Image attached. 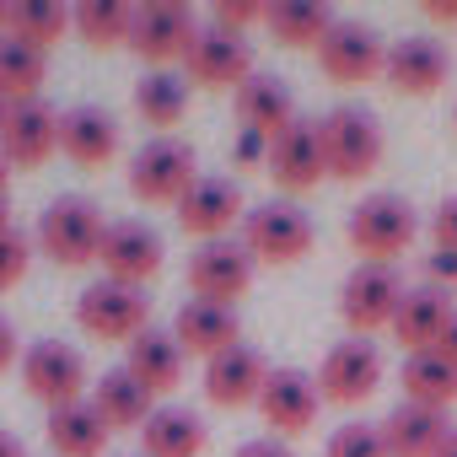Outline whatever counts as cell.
Returning <instances> with one entry per match:
<instances>
[{
    "label": "cell",
    "instance_id": "35",
    "mask_svg": "<svg viewBox=\"0 0 457 457\" xmlns=\"http://www.w3.org/2000/svg\"><path fill=\"white\" fill-rule=\"evenodd\" d=\"M65 28H71V6H65V0H12V28H6L12 38H22V44L49 54V44L65 38Z\"/></svg>",
    "mask_w": 457,
    "mask_h": 457
},
{
    "label": "cell",
    "instance_id": "16",
    "mask_svg": "<svg viewBox=\"0 0 457 457\" xmlns=\"http://www.w3.org/2000/svg\"><path fill=\"white\" fill-rule=\"evenodd\" d=\"M183 76H188V87H243L253 76V44L243 33L199 28L183 54Z\"/></svg>",
    "mask_w": 457,
    "mask_h": 457
},
{
    "label": "cell",
    "instance_id": "32",
    "mask_svg": "<svg viewBox=\"0 0 457 457\" xmlns=\"http://www.w3.org/2000/svg\"><path fill=\"white\" fill-rule=\"evenodd\" d=\"M135 113L151 129H178L183 113H188V76H178V71H145L135 81Z\"/></svg>",
    "mask_w": 457,
    "mask_h": 457
},
{
    "label": "cell",
    "instance_id": "31",
    "mask_svg": "<svg viewBox=\"0 0 457 457\" xmlns=\"http://www.w3.org/2000/svg\"><path fill=\"white\" fill-rule=\"evenodd\" d=\"M54 457H103L108 446V425L92 403H65V409H49V425H44Z\"/></svg>",
    "mask_w": 457,
    "mask_h": 457
},
{
    "label": "cell",
    "instance_id": "48",
    "mask_svg": "<svg viewBox=\"0 0 457 457\" xmlns=\"http://www.w3.org/2000/svg\"><path fill=\"white\" fill-rule=\"evenodd\" d=\"M6 183H12V162H6V151H0V194H6Z\"/></svg>",
    "mask_w": 457,
    "mask_h": 457
},
{
    "label": "cell",
    "instance_id": "30",
    "mask_svg": "<svg viewBox=\"0 0 457 457\" xmlns=\"http://www.w3.org/2000/svg\"><path fill=\"white\" fill-rule=\"evenodd\" d=\"M398 382H403V403H420V409H436V414H446L457 403V366L441 361L436 350L403 355Z\"/></svg>",
    "mask_w": 457,
    "mask_h": 457
},
{
    "label": "cell",
    "instance_id": "38",
    "mask_svg": "<svg viewBox=\"0 0 457 457\" xmlns=\"http://www.w3.org/2000/svg\"><path fill=\"white\" fill-rule=\"evenodd\" d=\"M264 0H215V12H210V28L220 33H248L253 22H264Z\"/></svg>",
    "mask_w": 457,
    "mask_h": 457
},
{
    "label": "cell",
    "instance_id": "50",
    "mask_svg": "<svg viewBox=\"0 0 457 457\" xmlns=\"http://www.w3.org/2000/svg\"><path fill=\"white\" fill-rule=\"evenodd\" d=\"M12 28V0H0V33Z\"/></svg>",
    "mask_w": 457,
    "mask_h": 457
},
{
    "label": "cell",
    "instance_id": "14",
    "mask_svg": "<svg viewBox=\"0 0 457 457\" xmlns=\"http://www.w3.org/2000/svg\"><path fill=\"white\" fill-rule=\"evenodd\" d=\"M253 253L237 243V237H220V243H199L194 259H188V291L199 302H220L232 307L248 286H253Z\"/></svg>",
    "mask_w": 457,
    "mask_h": 457
},
{
    "label": "cell",
    "instance_id": "36",
    "mask_svg": "<svg viewBox=\"0 0 457 457\" xmlns=\"http://www.w3.org/2000/svg\"><path fill=\"white\" fill-rule=\"evenodd\" d=\"M323 457H387L382 425H366V420H345V425L328 436Z\"/></svg>",
    "mask_w": 457,
    "mask_h": 457
},
{
    "label": "cell",
    "instance_id": "3",
    "mask_svg": "<svg viewBox=\"0 0 457 457\" xmlns=\"http://www.w3.org/2000/svg\"><path fill=\"white\" fill-rule=\"evenodd\" d=\"M103 232H108V220H103V210H97L87 194H65V199H54V204L38 215V248H44L60 270L97 264Z\"/></svg>",
    "mask_w": 457,
    "mask_h": 457
},
{
    "label": "cell",
    "instance_id": "45",
    "mask_svg": "<svg viewBox=\"0 0 457 457\" xmlns=\"http://www.w3.org/2000/svg\"><path fill=\"white\" fill-rule=\"evenodd\" d=\"M425 12H430L436 22H457V0H425Z\"/></svg>",
    "mask_w": 457,
    "mask_h": 457
},
{
    "label": "cell",
    "instance_id": "21",
    "mask_svg": "<svg viewBox=\"0 0 457 457\" xmlns=\"http://www.w3.org/2000/svg\"><path fill=\"white\" fill-rule=\"evenodd\" d=\"M172 339L183 345V355H204V361H215L220 350L243 345V323H237L232 307L199 302V296H194V302L178 307V318H172Z\"/></svg>",
    "mask_w": 457,
    "mask_h": 457
},
{
    "label": "cell",
    "instance_id": "37",
    "mask_svg": "<svg viewBox=\"0 0 457 457\" xmlns=\"http://www.w3.org/2000/svg\"><path fill=\"white\" fill-rule=\"evenodd\" d=\"M28 264H33V243L17 232V226H12V232H0V291H12L28 275Z\"/></svg>",
    "mask_w": 457,
    "mask_h": 457
},
{
    "label": "cell",
    "instance_id": "29",
    "mask_svg": "<svg viewBox=\"0 0 457 457\" xmlns=\"http://www.w3.org/2000/svg\"><path fill=\"white\" fill-rule=\"evenodd\" d=\"M97 414H103V425L108 430H140L156 409H151V393L119 366V371H103L97 382H92V398H87Z\"/></svg>",
    "mask_w": 457,
    "mask_h": 457
},
{
    "label": "cell",
    "instance_id": "2",
    "mask_svg": "<svg viewBox=\"0 0 457 457\" xmlns=\"http://www.w3.org/2000/svg\"><path fill=\"white\" fill-rule=\"evenodd\" d=\"M318 243V226L296 199H264L243 215V248L259 264H296Z\"/></svg>",
    "mask_w": 457,
    "mask_h": 457
},
{
    "label": "cell",
    "instance_id": "5",
    "mask_svg": "<svg viewBox=\"0 0 457 457\" xmlns=\"http://www.w3.org/2000/svg\"><path fill=\"white\" fill-rule=\"evenodd\" d=\"M199 178L194 145L178 135H151L135 156H129V194L145 204H178Z\"/></svg>",
    "mask_w": 457,
    "mask_h": 457
},
{
    "label": "cell",
    "instance_id": "23",
    "mask_svg": "<svg viewBox=\"0 0 457 457\" xmlns=\"http://www.w3.org/2000/svg\"><path fill=\"white\" fill-rule=\"evenodd\" d=\"M452 318H457L452 296H446L441 286H420V291H409V296H403V307H398V318H393V339H398L409 355L436 350V339L446 334V323H452Z\"/></svg>",
    "mask_w": 457,
    "mask_h": 457
},
{
    "label": "cell",
    "instance_id": "15",
    "mask_svg": "<svg viewBox=\"0 0 457 457\" xmlns=\"http://www.w3.org/2000/svg\"><path fill=\"white\" fill-rule=\"evenodd\" d=\"M162 237L151 232L145 220H108L103 232V248H97V264H103V280H119V286H140L162 275Z\"/></svg>",
    "mask_w": 457,
    "mask_h": 457
},
{
    "label": "cell",
    "instance_id": "40",
    "mask_svg": "<svg viewBox=\"0 0 457 457\" xmlns=\"http://www.w3.org/2000/svg\"><path fill=\"white\" fill-rule=\"evenodd\" d=\"M264 156H270V135L243 129V135H237V145H232V162H237V167H264Z\"/></svg>",
    "mask_w": 457,
    "mask_h": 457
},
{
    "label": "cell",
    "instance_id": "24",
    "mask_svg": "<svg viewBox=\"0 0 457 457\" xmlns=\"http://www.w3.org/2000/svg\"><path fill=\"white\" fill-rule=\"evenodd\" d=\"M183 345L172 339V334H162V328H145L140 339H129L124 345V371L156 398V393H172L178 382H183Z\"/></svg>",
    "mask_w": 457,
    "mask_h": 457
},
{
    "label": "cell",
    "instance_id": "6",
    "mask_svg": "<svg viewBox=\"0 0 457 457\" xmlns=\"http://www.w3.org/2000/svg\"><path fill=\"white\" fill-rule=\"evenodd\" d=\"M409 286L393 264H355L339 286V318L350 323L355 339H371L377 328H393Z\"/></svg>",
    "mask_w": 457,
    "mask_h": 457
},
{
    "label": "cell",
    "instance_id": "8",
    "mask_svg": "<svg viewBox=\"0 0 457 457\" xmlns=\"http://www.w3.org/2000/svg\"><path fill=\"white\" fill-rule=\"evenodd\" d=\"M22 387L49 409L87 403V393H92L87 355L76 345H65V339H38V345L22 350Z\"/></svg>",
    "mask_w": 457,
    "mask_h": 457
},
{
    "label": "cell",
    "instance_id": "11",
    "mask_svg": "<svg viewBox=\"0 0 457 457\" xmlns=\"http://www.w3.org/2000/svg\"><path fill=\"white\" fill-rule=\"evenodd\" d=\"M318 65H323L328 81H339V87H361V81L382 76V65H387V44H382V33H377L371 22H361V17H339V22L328 28L323 49H318Z\"/></svg>",
    "mask_w": 457,
    "mask_h": 457
},
{
    "label": "cell",
    "instance_id": "28",
    "mask_svg": "<svg viewBox=\"0 0 457 457\" xmlns=\"http://www.w3.org/2000/svg\"><path fill=\"white\" fill-rule=\"evenodd\" d=\"M334 22L339 17H334L328 0H270V12H264L270 38L286 44V49H323Z\"/></svg>",
    "mask_w": 457,
    "mask_h": 457
},
{
    "label": "cell",
    "instance_id": "41",
    "mask_svg": "<svg viewBox=\"0 0 457 457\" xmlns=\"http://www.w3.org/2000/svg\"><path fill=\"white\" fill-rule=\"evenodd\" d=\"M232 457H296V452H291L280 436H259V441H243Z\"/></svg>",
    "mask_w": 457,
    "mask_h": 457
},
{
    "label": "cell",
    "instance_id": "18",
    "mask_svg": "<svg viewBox=\"0 0 457 457\" xmlns=\"http://www.w3.org/2000/svg\"><path fill=\"white\" fill-rule=\"evenodd\" d=\"M0 151H6L12 167H44L60 151V108L44 97L12 103L6 124H0Z\"/></svg>",
    "mask_w": 457,
    "mask_h": 457
},
{
    "label": "cell",
    "instance_id": "47",
    "mask_svg": "<svg viewBox=\"0 0 457 457\" xmlns=\"http://www.w3.org/2000/svg\"><path fill=\"white\" fill-rule=\"evenodd\" d=\"M0 232H12V199L0 194Z\"/></svg>",
    "mask_w": 457,
    "mask_h": 457
},
{
    "label": "cell",
    "instance_id": "22",
    "mask_svg": "<svg viewBox=\"0 0 457 457\" xmlns=\"http://www.w3.org/2000/svg\"><path fill=\"white\" fill-rule=\"evenodd\" d=\"M60 151L76 167H108L119 156V119L97 103H81V108L60 113Z\"/></svg>",
    "mask_w": 457,
    "mask_h": 457
},
{
    "label": "cell",
    "instance_id": "43",
    "mask_svg": "<svg viewBox=\"0 0 457 457\" xmlns=\"http://www.w3.org/2000/svg\"><path fill=\"white\" fill-rule=\"evenodd\" d=\"M17 355H22V345H17V323L0 312V371H12V366H17Z\"/></svg>",
    "mask_w": 457,
    "mask_h": 457
},
{
    "label": "cell",
    "instance_id": "17",
    "mask_svg": "<svg viewBox=\"0 0 457 457\" xmlns=\"http://www.w3.org/2000/svg\"><path fill=\"white\" fill-rule=\"evenodd\" d=\"M382 76H387V87L403 92V97H430V92H441V81L452 76V54H446V44L430 38V33H403V38L387 44Z\"/></svg>",
    "mask_w": 457,
    "mask_h": 457
},
{
    "label": "cell",
    "instance_id": "13",
    "mask_svg": "<svg viewBox=\"0 0 457 457\" xmlns=\"http://www.w3.org/2000/svg\"><path fill=\"white\" fill-rule=\"evenodd\" d=\"M382 350L371 345V339H339L328 355H323V366L312 371L318 377V393H323V403H366L377 387H382Z\"/></svg>",
    "mask_w": 457,
    "mask_h": 457
},
{
    "label": "cell",
    "instance_id": "10",
    "mask_svg": "<svg viewBox=\"0 0 457 457\" xmlns=\"http://www.w3.org/2000/svg\"><path fill=\"white\" fill-rule=\"evenodd\" d=\"M199 22L183 0H145L135 6V28H129V49L151 65V71H172V60L188 54Z\"/></svg>",
    "mask_w": 457,
    "mask_h": 457
},
{
    "label": "cell",
    "instance_id": "1",
    "mask_svg": "<svg viewBox=\"0 0 457 457\" xmlns=\"http://www.w3.org/2000/svg\"><path fill=\"white\" fill-rule=\"evenodd\" d=\"M414 232H420L414 204L403 194H387V188L382 194H366L350 210V220H345V237L361 253V264H393L398 253H409Z\"/></svg>",
    "mask_w": 457,
    "mask_h": 457
},
{
    "label": "cell",
    "instance_id": "12",
    "mask_svg": "<svg viewBox=\"0 0 457 457\" xmlns=\"http://www.w3.org/2000/svg\"><path fill=\"white\" fill-rule=\"evenodd\" d=\"M172 210H178V226H183L188 237H199V243H220V237L248 215V210H243V188L226 178V172H199L194 188H188Z\"/></svg>",
    "mask_w": 457,
    "mask_h": 457
},
{
    "label": "cell",
    "instance_id": "51",
    "mask_svg": "<svg viewBox=\"0 0 457 457\" xmlns=\"http://www.w3.org/2000/svg\"><path fill=\"white\" fill-rule=\"evenodd\" d=\"M6 108H12V103H6V97H0V124H6Z\"/></svg>",
    "mask_w": 457,
    "mask_h": 457
},
{
    "label": "cell",
    "instance_id": "44",
    "mask_svg": "<svg viewBox=\"0 0 457 457\" xmlns=\"http://www.w3.org/2000/svg\"><path fill=\"white\" fill-rule=\"evenodd\" d=\"M436 355H441V361H452V366H457V318H452V323H446V334H441V339H436Z\"/></svg>",
    "mask_w": 457,
    "mask_h": 457
},
{
    "label": "cell",
    "instance_id": "34",
    "mask_svg": "<svg viewBox=\"0 0 457 457\" xmlns=\"http://www.w3.org/2000/svg\"><path fill=\"white\" fill-rule=\"evenodd\" d=\"M71 28L92 44V49H129V28H135V6L129 0H81L71 6Z\"/></svg>",
    "mask_w": 457,
    "mask_h": 457
},
{
    "label": "cell",
    "instance_id": "25",
    "mask_svg": "<svg viewBox=\"0 0 457 457\" xmlns=\"http://www.w3.org/2000/svg\"><path fill=\"white\" fill-rule=\"evenodd\" d=\"M204 446H210V425L183 403H162L140 425V457H199Z\"/></svg>",
    "mask_w": 457,
    "mask_h": 457
},
{
    "label": "cell",
    "instance_id": "33",
    "mask_svg": "<svg viewBox=\"0 0 457 457\" xmlns=\"http://www.w3.org/2000/svg\"><path fill=\"white\" fill-rule=\"evenodd\" d=\"M44 76H49V54L0 33V97L6 103H28V97H44Z\"/></svg>",
    "mask_w": 457,
    "mask_h": 457
},
{
    "label": "cell",
    "instance_id": "27",
    "mask_svg": "<svg viewBox=\"0 0 457 457\" xmlns=\"http://www.w3.org/2000/svg\"><path fill=\"white\" fill-rule=\"evenodd\" d=\"M446 436H452L446 414L420 409V403H393V409H387V420H382L387 457H436Z\"/></svg>",
    "mask_w": 457,
    "mask_h": 457
},
{
    "label": "cell",
    "instance_id": "42",
    "mask_svg": "<svg viewBox=\"0 0 457 457\" xmlns=\"http://www.w3.org/2000/svg\"><path fill=\"white\" fill-rule=\"evenodd\" d=\"M430 286H457V253H446V248H436L430 253Z\"/></svg>",
    "mask_w": 457,
    "mask_h": 457
},
{
    "label": "cell",
    "instance_id": "9",
    "mask_svg": "<svg viewBox=\"0 0 457 457\" xmlns=\"http://www.w3.org/2000/svg\"><path fill=\"white\" fill-rule=\"evenodd\" d=\"M264 172L275 178L280 194H307L323 183L328 156H323V124L318 119H291L280 135H270V156Z\"/></svg>",
    "mask_w": 457,
    "mask_h": 457
},
{
    "label": "cell",
    "instance_id": "26",
    "mask_svg": "<svg viewBox=\"0 0 457 457\" xmlns=\"http://www.w3.org/2000/svg\"><path fill=\"white\" fill-rule=\"evenodd\" d=\"M237 119H243V129L280 135L291 119H302L291 81H280V76H270V71H253V76L237 87Z\"/></svg>",
    "mask_w": 457,
    "mask_h": 457
},
{
    "label": "cell",
    "instance_id": "20",
    "mask_svg": "<svg viewBox=\"0 0 457 457\" xmlns=\"http://www.w3.org/2000/svg\"><path fill=\"white\" fill-rule=\"evenodd\" d=\"M264 382H270V361L253 345H232V350H220L215 361H204V398L220 403V409L259 403Z\"/></svg>",
    "mask_w": 457,
    "mask_h": 457
},
{
    "label": "cell",
    "instance_id": "4",
    "mask_svg": "<svg viewBox=\"0 0 457 457\" xmlns=\"http://www.w3.org/2000/svg\"><path fill=\"white\" fill-rule=\"evenodd\" d=\"M323 124V156H328V178H345V183H355V178H366V172H377V162H382V124H377V113L371 108H361V103H339L334 113H323L318 119Z\"/></svg>",
    "mask_w": 457,
    "mask_h": 457
},
{
    "label": "cell",
    "instance_id": "7",
    "mask_svg": "<svg viewBox=\"0 0 457 457\" xmlns=\"http://www.w3.org/2000/svg\"><path fill=\"white\" fill-rule=\"evenodd\" d=\"M76 323L103 339V345H129L151 328V302L140 286H119V280H92L76 296Z\"/></svg>",
    "mask_w": 457,
    "mask_h": 457
},
{
    "label": "cell",
    "instance_id": "39",
    "mask_svg": "<svg viewBox=\"0 0 457 457\" xmlns=\"http://www.w3.org/2000/svg\"><path fill=\"white\" fill-rule=\"evenodd\" d=\"M430 232H436V248L457 253V199H441L436 215H430Z\"/></svg>",
    "mask_w": 457,
    "mask_h": 457
},
{
    "label": "cell",
    "instance_id": "49",
    "mask_svg": "<svg viewBox=\"0 0 457 457\" xmlns=\"http://www.w3.org/2000/svg\"><path fill=\"white\" fill-rule=\"evenodd\" d=\"M436 457H457V430H452V436L441 441V452H436Z\"/></svg>",
    "mask_w": 457,
    "mask_h": 457
},
{
    "label": "cell",
    "instance_id": "19",
    "mask_svg": "<svg viewBox=\"0 0 457 457\" xmlns=\"http://www.w3.org/2000/svg\"><path fill=\"white\" fill-rule=\"evenodd\" d=\"M318 409H323L318 377H307V371H296V366L270 371V382H264V393H259V414H264L270 430H280V436H302V430H312Z\"/></svg>",
    "mask_w": 457,
    "mask_h": 457
},
{
    "label": "cell",
    "instance_id": "46",
    "mask_svg": "<svg viewBox=\"0 0 457 457\" xmlns=\"http://www.w3.org/2000/svg\"><path fill=\"white\" fill-rule=\"evenodd\" d=\"M0 457H28V446H22V441L6 430V425H0Z\"/></svg>",
    "mask_w": 457,
    "mask_h": 457
}]
</instances>
